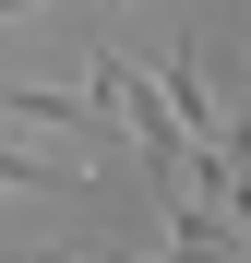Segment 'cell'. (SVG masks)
<instances>
[{
    "label": "cell",
    "mask_w": 251,
    "mask_h": 263,
    "mask_svg": "<svg viewBox=\"0 0 251 263\" xmlns=\"http://www.w3.org/2000/svg\"><path fill=\"white\" fill-rule=\"evenodd\" d=\"M84 72H96V120L120 132V144H144V156H156V180H167V167H180V132H167V96H156V72H132V60L108 48V36L84 48Z\"/></svg>",
    "instance_id": "cell-1"
},
{
    "label": "cell",
    "mask_w": 251,
    "mask_h": 263,
    "mask_svg": "<svg viewBox=\"0 0 251 263\" xmlns=\"http://www.w3.org/2000/svg\"><path fill=\"white\" fill-rule=\"evenodd\" d=\"M84 167L72 156H24V144H0V192H72Z\"/></svg>",
    "instance_id": "cell-2"
},
{
    "label": "cell",
    "mask_w": 251,
    "mask_h": 263,
    "mask_svg": "<svg viewBox=\"0 0 251 263\" xmlns=\"http://www.w3.org/2000/svg\"><path fill=\"white\" fill-rule=\"evenodd\" d=\"M24 12H72V0H0V24H24Z\"/></svg>",
    "instance_id": "cell-3"
}]
</instances>
